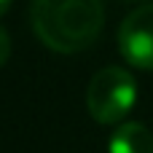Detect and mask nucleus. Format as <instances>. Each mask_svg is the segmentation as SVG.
Instances as JSON below:
<instances>
[{"label":"nucleus","instance_id":"nucleus-1","mask_svg":"<svg viewBox=\"0 0 153 153\" xmlns=\"http://www.w3.org/2000/svg\"><path fill=\"white\" fill-rule=\"evenodd\" d=\"M30 22L38 40L56 54H78L97 43L105 24L102 0H32Z\"/></svg>","mask_w":153,"mask_h":153},{"label":"nucleus","instance_id":"nucleus-2","mask_svg":"<svg viewBox=\"0 0 153 153\" xmlns=\"http://www.w3.org/2000/svg\"><path fill=\"white\" fill-rule=\"evenodd\" d=\"M137 100V83L124 67H102L86 89V110L97 124H118Z\"/></svg>","mask_w":153,"mask_h":153},{"label":"nucleus","instance_id":"nucleus-3","mask_svg":"<svg viewBox=\"0 0 153 153\" xmlns=\"http://www.w3.org/2000/svg\"><path fill=\"white\" fill-rule=\"evenodd\" d=\"M121 56L140 70H153V3L137 5L118 27Z\"/></svg>","mask_w":153,"mask_h":153},{"label":"nucleus","instance_id":"nucleus-4","mask_svg":"<svg viewBox=\"0 0 153 153\" xmlns=\"http://www.w3.org/2000/svg\"><path fill=\"white\" fill-rule=\"evenodd\" d=\"M110 153H153V134L137 121L121 124L110 137Z\"/></svg>","mask_w":153,"mask_h":153},{"label":"nucleus","instance_id":"nucleus-5","mask_svg":"<svg viewBox=\"0 0 153 153\" xmlns=\"http://www.w3.org/2000/svg\"><path fill=\"white\" fill-rule=\"evenodd\" d=\"M8 56H11V38H8V32L0 27V67L8 62Z\"/></svg>","mask_w":153,"mask_h":153},{"label":"nucleus","instance_id":"nucleus-6","mask_svg":"<svg viewBox=\"0 0 153 153\" xmlns=\"http://www.w3.org/2000/svg\"><path fill=\"white\" fill-rule=\"evenodd\" d=\"M8 5H11V0H0V16L8 11Z\"/></svg>","mask_w":153,"mask_h":153},{"label":"nucleus","instance_id":"nucleus-7","mask_svg":"<svg viewBox=\"0 0 153 153\" xmlns=\"http://www.w3.org/2000/svg\"><path fill=\"white\" fill-rule=\"evenodd\" d=\"M132 3H137V0H132Z\"/></svg>","mask_w":153,"mask_h":153}]
</instances>
